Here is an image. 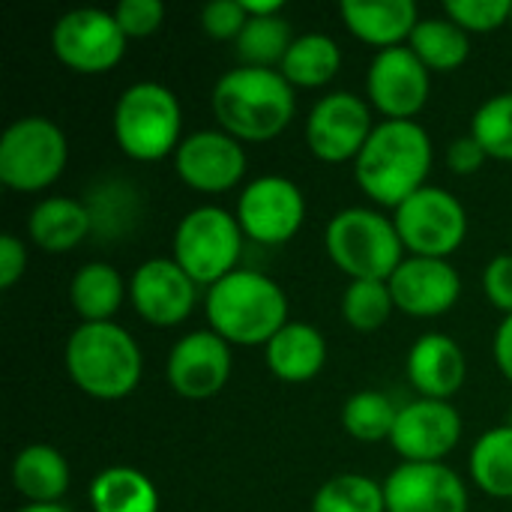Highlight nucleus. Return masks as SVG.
Masks as SVG:
<instances>
[{
    "label": "nucleus",
    "mask_w": 512,
    "mask_h": 512,
    "mask_svg": "<svg viewBox=\"0 0 512 512\" xmlns=\"http://www.w3.org/2000/svg\"><path fill=\"white\" fill-rule=\"evenodd\" d=\"M432 159V138L417 120H384L357 156L354 177L375 204L396 210L429 186Z\"/></svg>",
    "instance_id": "1"
},
{
    "label": "nucleus",
    "mask_w": 512,
    "mask_h": 512,
    "mask_svg": "<svg viewBox=\"0 0 512 512\" xmlns=\"http://www.w3.org/2000/svg\"><path fill=\"white\" fill-rule=\"evenodd\" d=\"M210 105L222 132L258 144L288 129L297 111V96L279 69L237 66L216 81Z\"/></svg>",
    "instance_id": "2"
},
{
    "label": "nucleus",
    "mask_w": 512,
    "mask_h": 512,
    "mask_svg": "<svg viewBox=\"0 0 512 512\" xmlns=\"http://www.w3.org/2000/svg\"><path fill=\"white\" fill-rule=\"evenodd\" d=\"M207 324L228 345H267L288 324V297L270 276L258 270H234L207 288Z\"/></svg>",
    "instance_id": "3"
},
{
    "label": "nucleus",
    "mask_w": 512,
    "mask_h": 512,
    "mask_svg": "<svg viewBox=\"0 0 512 512\" xmlns=\"http://www.w3.org/2000/svg\"><path fill=\"white\" fill-rule=\"evenodd\" d=\"M63 363L72 384L99 402H117L135 393L144 369L138 342L114 321L75 327L66 339Z\"/></svg>",
    "instance_id": "4"
},
{
    "label": "nucleus",
    "mask_w": 512,
    "mask_h": 512,
    "mask_svg": "<svg viewBox=\"0 0 512 512\" xmlns=\"http://www.w3.org/2000/svg\"><path fill=\"white\" fill-rule=\"evenodd\" d=\"M324 246L330 261L351 276V282H390L405 261V243L396 231V222L372 207L339 210L327 222Z\"/></svg>",
    "instance_id": "5"
},
{
    "label": "nucleus",
    "mask_w": 512,
    "mask_h": 512,
    "mask_svg": "<svg viewBox=\"0 0 512 512\" xmlns=\"http://www.w3.org/2000/svg\"><path fill=\"white\" fill-rule=\"evenodd\" d=\"M114 141L135 162H159L180 147L183 111L159 81H138L126 87L114 105Z\"/></svg>",
    "instance_id": "6"
},
{
    "label": "nucleus",
    "mask_w": 512,
    "mask_h": 512,
    "mask_svg": "<svg viewBox=\"0 0 512 512\" xmlns=\"http://www.w3.org/2000/svg\"><path fill=\"white\" fill-rule=\"evenodd\" d=\"M243 228L237 216L204 204L189 210L174 231V261L195 285H216L231 276L243 252Z\"/></svg>",
    "instance_id": "7"
},
{
    "label": "nucleus",
    "mask_w": 512,
    "mask_h": 512,
    "mask_svg": "<svg viewBox=\"0 0 512 512\" xmlns=\"http://www.w3.org/2000/svg\"><path fill=\"white\" fill-rule=\"evenodd\" d=\"M69 162V141L48 117H21L0 138V183L12 192H42Z\"/></svg>",
    "instance_id": "8"
},
{
    "label": "nucleus",
    "mask_w": 512,
    "mask_h": 512,
    "mask_svg": "<svg viewBox=\"0 0 512 512\" xmlns=\"http://www.w3.org/2000/svg\"><path fill=\"white\" fill-rule=\"evenodd\" d=\"M393 222L405 252L417 258L447 261L468 237V213L462 201L441 186H423L393 210Z\"/></svg>",
    "instance_id": "9"
},
{
    "label": "nucleus",
    "mask_w": 512,
    "mask_h": 512,
    "mask_svg": "<svg viewBox=\"0 0 512 512\" xmlns=\"http://www.w3.org/2000/svg\"><path fill=\"white\" fill-rule=\"evenodd\" d=\"M126 36L105 9H72L63 12L51 27V48L54 57L78 72V75H102L111 72L126 54Z\"/></svg>",
    "instance_id": "10"
},
{
    "label": "nucleus",
    "mask_w": 512,
    "mask_h": 512,
    "mask_svg": "<svg viewBox=\"0 0 512 512\" xmlns=\"http://www.w3.org/2000/svg\"><path fill=\"white\" fill-rule=\"evenodd\" d=\"M237 222L246 240L261 246H282L297 237L306 219V198L300 186L279 174H264L243 186L237 198Z\"/></svg>",
    "instance_id": "11"
},
{
    "label": "nucleus",
    "mask_w": 512,
    "mask_h": 512,
    "mask_svg": "<svg viewBox=\"0 0 512 512\" xmlns=\"http://www.w3.org/2000/svg\"><path fill=\"white\" fill-rule=\"evenodd\" d=\"M372 111L369 105L348 90L327 93L315 102L306 120V144L315 159L339 165L357 162L369 135H372Z\"/></svg>",
    "instance_id": "12"
},
{
    "label": "nucleus",
    "mask_w": 512,
    "mask_h": 512,
    "mask_svg": "<svg viewBox=\"0 0 512 512\" xmlns=\"http://www.w3.org/2000/svg\"><path fill=\"white\" fill-rule=\"evenodd\" d=\"M366 93L372 108H378L387 120H414L432 93V72L417 60L408 45L378 51L369 75Z\"/></svg>",
    "instance_id": "13"
},
{
    "label": "nucleus",
    "mask_w": 512,
    "mask_h": 512,
    "mask_svg": "<svg viewBox=\"0 0 512 512\" xmlns=\"http://www.w3.org/2000/svg\"><path fill=\"white\" fill-rule=\"evenodd\" d=\"M177 177L204 195L231 192L246 174V150L243 141L222 129H201L180 141L174 153Z\"/></svg>",
    "instance_id": "14"
},
{
    "label": "nucleus",
    "mask_w": 512,
    "mask_h": 512,
    "mask_svg": "<svg viewBox=\"0 0 512 512\" xmlns=\"http://www.w3.org/2000/svg\"><path fill=\"white\" fill-rule=\"evenodd\" d=\"M462 441V417L450 402L414 399L399 408L390 435L402 462H444Z\"/></svg>",
    "instance_id": "15"
},
{
    "label": "nucleus",
    "mask_w": 512,
    "mask_h": 512,
    "mask_svg": "<svg viewBox=\"0 0 512 512\" xmlns=\"http://www.w3.org/2000/svg\"><path fill=\"white\" fill-rule=\"evenodd\" d=\"M387 512H468V489L444 462H402L384 480Z\"/></svg>",
    "instance_id": "16"
},
{
    "label": "nucleus",
    "mask_w": 512,
    "mask_h": 512,
    "mask_svg": "<svg viewBox=\"0 0 512 512\" xmlns=\"http://www.w3.org/2000/svg\"><path fill=\"white\" fill-rule=\"evenodd\" d=\"M198 285L174 258H150L129 279V300L135 312L153 327L183 324L198 300Z\"/></svg>",
    "instance_id": "17"
},
{
    "label": "nucleus",
    "mask_w": 512,
    "mask_h": 512,
    "mask_svg": "<svg viewBox=\"0 0 512 512\" xmlns=\"http://www.w3.org/2000/svg\"><path fill=\"white\" fill-rule=\"evenodd\" d=\"M165 372L177 396L192 402L213 399L231 378V345L213 330H195L171 348Z\"/></svg>",
    "instance_id": "18"
},
{
    "label": "nucleus",
    "mask_w": 512,
    "mask_h": 512,
    "mask_svg": "<svg viewBox=\"0 0 512 512\" xmlns=\"http://www.w3.org/2000/svg\"><path fill=\"white\" fill-rule=\"evenodd\" d=\"M390 291L396 309L411 318L447 315L462 297V276L444 258H405L390 276Z\"/></svg>",
    "instance_id": "19"
},
{
    "label": "nucleus",
    "mask_w": 512,
    "mask_h": 512,
    "mask_svg": "<svg viewBox=\"0 0 512 512\" xmlns=\"http://www.w3.org/2000/svg\"><path fill=\"white\" fill-rule=\"evenodd\" d=\"M405 369L420 399L450 402L465 384L468 360L465 351L456 345V339L444 333H426L411 345Z\"/></svg>",
    "instance_id": "20"
},
{
    "label": "nucleus",
    "mask_w": 512,
    "mask_h": 512,
    "mask_svg": "<svg viewBox=\"0 0 512 512\" xmlns=\"http://www.w3.org/2000/svg\"><path fill=\"white\" fill-rule=\"evenodd\" d=\"M339 12L345 27L378 51L408 45L420 24V9L414 0H345Z\"/></svg>",
    "instance_id": "21"
},
{
    "label": "nucleus",
    "mask_w": 512,
    "mask_h": 512,
    "mask_svg": "<svg viewBox=\"0 0 512 512\" xmlns=\"http://www.w3.org/2000/svg\"><path fill=\"white\" fill-rule=\"evenodd\" d=\"M267 369L285 384L312 381L327 363V339L318 327L303 321H288L267 345H264Z\"/></svg>",
    "instance_id": "22"
},
{
    "label": "nucleus",
    "mask_w": 512,
    "mask_h": 512,
    "mask_svg": "<svg viewBox=\"0 0 512 512\" xmlns=\"http://www.w3.org/2000/svg\"><path fill=\"white\" fill-rule=\"evenodd\" d=\"M90 228H93V213L81 201L63 195L42 198L27 219L30 240L45 252L75 249L90 234Z\"/></svg>",
    "instance_id": "23"
},
{
    "label": "nucleus",
    "mask_w": 512,
    "mask_h": 512,
    "mask_svg": "<svg viewBox=\"0 0 512 512\" xmlns=\"http://www.w3.org/2000/svg\"><path fill=\"white\" fill-rule=\"evenodd\" d=\"M69 462L48 444L24 447L12 462V486L30 504H57L69 489Z\"/></svg>",
    "instance_id": "24"
},
{
    "label": "nucleus",
    "mask_w": 512,
    "mask_h": 512,
    "mask_svg": "<svg viewBox=\"0 0 512 512\" xmlns=\"http://www.w3.org/2000/svg\"><path fill=\"white\" fill-rule=\"evenodd\" d=\"M129 297V285L111 264H84L69 282V303L81 324H108Z\"/></svg>",
    "instance_id": "25"
},
{
    "label": "nucleus",
    "mask_w": 512,
    "mask_h": 512,
    "mask_svg": "<svg viewBox=\"0 0 512 512\" xmlns=\"http://www.w3.org/2000/svg\"><path fill=\"white\" fill-rule=\"evenodd\" d=\"M93 512H159V492L138 468L114 465L90 483Z\"/></svg>",
    "instance_id": "26"
},
{
    "label": "nucleus",
    "mask_w": 512,
    "mask_h": 512,
    "mask_svg": "<svg viewBox=\"0 0 512 512\" xmlns=\"http://www.w3.org/2000/svg\"><path fill=\"white\" fill-rule=\"evenodd\" d=\"M339 66H342V48L336 45V39H330L327 33H303L291 42L279 72L294 90L297 87L312 90L330 84Z\"/></svg>",
    "instance_id": "27"
},
{
    "label": "nucleus",
    "mask_w": 512,
    "mask_h": 512,
    "mask_svg": "<svg viewBox=\"0 0 512 512\" xmlns=\"http://www.w3.org/2000/svg\"><path fill=\"white\" fill-rule=\"evenodd\" d=\"M408 48L417 54V60L429 72H453L468 60L471 39L447 15L444 18H420L417 30L408 39Z\"/></svg>",
    "instance_id": "28"
},
{
    "label": "nucleus",
    "mask_w": 512,
    "mask_h": 512,
    "mask_svg": "<svg viewBox=\"0 0 512 512\" xmlns=\"http://www.w3.org/2000/svg\"><path fill=\"white\" fill-rule=\"evenodd\" d=\"M471 480L492 498H512V423L480 435L468 459Z\"/></svg>",
    "instance_id": "29"
},
{
    "label": "nucleus",
    "mask_w": 512,
    "mask_h": 512,
    "mask_svg": "<svg viewBox=\"0 0 512 512\" xmlns=\"http://www.w3.org/2000/svg\"><path fill=\"white\" fill-rule=\"evenodd\" d=\"M294 39L297 36L291 33V24H288L285 15L249 18L243 33L234 42V51L240 57V66L279 69Z\"/></svg>",
    "instance_id": "30"
},
{
    "label": "nucleus",
    "mask_w": 512,
    "mask_h": 512,
    "mask_svg": "<svg viewBox=\"0 0 512 512\" xmlns=\"http://www.w3.org/2000/svg\"><path fill=\"white\" fill-rule=\"evenodd\" d=\"M396 417H399V408L393 405L390 396H384L378 390H360L342 405L345 432L363 444L390 441V435L396 429Z\"/></svg>",
    "instance_id": "31"
},
{
    "label": "nucleus",
    "mask_w": 512,
    "mask_h": 512,
    "mask_svg": "<svg viewBox=\"0 0 512 512\" xmlns=\"http://www.w3.org/2000/svg\"><path fill=\"white\" fill-rule=\"evenodd\" d=\"M312 512H387L384 486L366 474H336L315 492Z\"/></svg>",
    "instance_id": "32"
},
{
    "label": "nucleus",
    "mask_w": 512,
    "mask_h": 512,
    "mask_svg": "<svg viewBox=\"0 0 512 512\" xmlns=\"http://www.w3.org/2000/svg\"><path fill=\"white\" fill-rule=\"evenodd\" d=\"M393 312H396V300H393V291L387 282L360 279L345 288L342 315H345L348 327H354L360 333H375L390 321Z\"/></svg>",
    "instance_id": "33"
},
{
    "label": "nucleus",
    "mask_w": 512,
    "mask_h": 512,
    "mask_svg": "<svg viewBox=\"0 0 512 512\" xmlns=\"http://www.w3.org/2000/svg\"><path fill=\"white\" fill-rule=\"evenodd\" d=\"M471 135L489 159L512 162V93H498L474 111Z\"/></svg>",
    "instance_id": "34"
},
{
    "label": "nucleus",
    "mask_w": 512,
    "mask_h": 512,
    "mask_svg": "<svg viewBox=\"0 0 512 512\" xmlns=\"http://www.w3.org/2000/svg\"><path fill=\"white\" fill-rule=\"evenodd\" d=\"M444 12L465 33H495L510 24V0H447Z\"/></svg>",
    "instance_id": "35"
},
{
    "label": "nucleus",
    "mask_w": 512,
    "mask_h": 512,
    "mask_svg": "<svg viewBox=\"0 0 512 512\" xmlns=\"http://www.w3.org/2000/svg\"><path fill=\"white\" fill-rule=\"evenodd\" d=\"M111 12L126 39L153 36L165 21V6L159 0H120Z\"/></svg>",
    "instance_id": "36"
},
{
    "label": "nucleus",
    "mask_w": 512,
    "mask_h": 512,
    "mask_svg": "<svg viewBox=\"0 0 512 512\" xmlns=\"http://www.w3.org/2000/svg\"><path fill=\"white\" fill-rule=\"evenodd\" d=\"M246 21H249V15H246V9H243L240 0H213V3H207L201 9V27H204V33L210 39H219V42H225V39H234L237 42V36L243 33Z\"/></svg>",
    "instance_id": "37"
},
{
    "label": "nucleus",
    "mask_w": 512,
    "mask_h": 512,
    "mask_svg": "<svg viewBox=\"0 0 512 512\" xmlns=\"http://www.w3.org/2000/svg\"><path fill=\"white\" fill-rule=\"evenodd\" d=\"M483 291L495 309L512 315V255H495L483 273Z\"/></svg>",
    "instance_id": "38"
},
{
    "label": "nucleus",
    "mask_w": 512,
    "mask_h": 512,
    "mask_svg": "<svg viewBox=\"0 0 512 512\" xmlns=\"http://www.w3.org/2000/svg\"><path fill=\"white\" fill-rule=\"evenodd\" d=\"M486 150L477 144V138L468 132V135H462V138H456L450 147H447V168L453 171V174H459V177H471V174H477L483 165H486Z\"/></svg>",
    "instance_id": "39"
},
{
    "label": "nucleus",
    "mask_w": 512,
    "mask_h": 512,
    "mask_svg": "<svg viewBox=\"0 0 512 512\" xmlns=\"http://www.w3.org/2000/svg\"><path fill=\"white\" fill-rule=\"evenodd\" d=\"M27 270V249L15 234L0 237V288L9 291L18 285V279Z\"/></svg>",
    "instance_id": "40"
},
{
    "label": "nucleus",
    "mask_w": 512,
    "mask_h": 512,
    "mask_svg": "<svg viewBox=\"0 0 512 512\" xmlns=\"http://www.w3.org/2000/svg\"><path fill=\"white\" fill-rule=\"evenodd\" d=\"M492 354H495V366L501 369V375L512 384V315H504V321L495 330V342H492Z\"/></svg>",
    "instance_id": "41"
},
{
    "label": "nucleus",
    "mask_w": 512,
    "mask_h": 512,
    "mask_svg": "<svg viewBox=\"0 0 512 512\" xmlns=\"http://www.w3.org/2000/svg\"><path fill=\"white\" fill-rule=\"evenodd\" d=\"M249 18H267V15H282L285 3L282 0H240Z\"/></svg>",
    "instance_id": "42"
},
{
    "label": "nucleus",
    "mask_w": 512,
    "mask_h": 512,
    "mask_svg": "<svg viewBox=\"0 0 512 512\" xmlns=\"http://www.w3.org/2000/svg\"><path fill=\"white\" fill-rule=\"evenodd\" d=\"M18 512H69L66 507H60V504H27V507H21Z\"/></svg>",
    "instance_id": "43"
},
{
    "label": "nucleus",
    "mask_w": 512,
    "mask_h": 512,
    "mask_svg": "<svg viewBox=\"0 0 512 512\" xmlns=\"http://www.w3.org/2000/svg\"><path fill=\"white\" fill-rule=\"evenodd\" d=\"M510 27H512V12H510Z\"/></svg>",
    "instance_id": "44"
}]
</instances>
